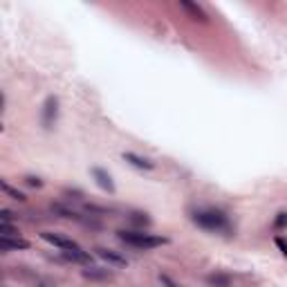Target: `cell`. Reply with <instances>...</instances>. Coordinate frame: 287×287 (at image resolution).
Returning a JSON list of instances; mask_svg holds the SVG:
<instances>
[{
  "instance_id": "obj_16",
  "label": "cell",
  "mask_w": 287,
  "mask_h": 287,
  "mask_svg": "<svg viewBox=\"0 0 287 287\" xmlns=\"http://www.w3.org/2000/svg\"><path fill=\"white\" fill-rule=\"evenodd\" d=\"M160 283H162V287H182L178 280H173L169 274H160Z\"/></svg>"
},
{
  "instance_id": "obj_6",
  "label": "cell",
  "mask_w": 287,
  "mask_h": 287,
  "mask_svg": "<svg viewBox=\"0 0 287 287\" xmlns=\"http://www.w3.org/2000/svg\"><path fill=\"white\" fill-rule=\"evenodd\" d=\"M94 251H97V256L101 258V260L106 262L108 267H128V258L121 256L119 251L108 249V247H97Z\"/></svg>"
},
{
  "instance_id": "obj_12",
  "label": "cell",
  "mask_w": 287,
  "mask_h": 287,
  "mask_svg": "<svg viewBox=\"0 0 287 287\" xmlns=\"http://www.w3.org/2000/svg\"><path fill=\"white\" fill-rule=\"evenodd\" d=\"M207 285L209 287H231L233 285V278L229 274H222V271H213V274H209L207 278Z\"/></svg>"
},
{
  "instance_id": "obj_20",
  "label": "cell",
  "mask_w": 287,
  "mask_h": 287,
  "mask_svg": "<svg viewBox=\"0 0 287 287\" xmlns=\"http://www.w3.org/2000/svg\"><path fill=\"white\" fill-rule=\"evenodd\" d=\"M274 242H276V247L280 249V253H283V256H287V242L283 240V238H274Z\"/></svg>"
},
{
  "instance_id": "obj_13",
  "label": "cell",
  "mask_w": 287,
  "mask_h": 287,
  "mask_svg": "<svg viewBox=\"0 0 287 287\" xmlns=\"http://www.w3.org/2000/svg\"><path fill=\"white\" fill-rule=\"evenodd\" d=\"M128 220H130L135 227H139V229H144V227L148 229V227L153 224L151 215H148V213H141V211H130V213H128Z\"/></svg>"
},
{
  "instance_id": "obj_1",
  "label": "cell",
  "mask_w": 287,
  "mask_h": 287,
  "mask_svg": "<svg viewBox=\"0 0 287 287\" xmlns=\"http://www.w3.org/2000/svg\"><path fill=\"white\" fill-rule=\"evenodd\" d=\"M189 218L195 227L204 229L209 233H220V236H231L233 233V224L229 220V215L222 211V209L215 207H198L191 209Z\"/></svg>"
},
{
  "instance_id": "obj_11",
  "label": "cell",
  "mask_w": 287,
  "mask_h": 287,
  "mask_svg": "<svg viewBox=\"0 0 287 287\" xmlns=\"http://www.w3.org/2000/svg\"><path fill=\"white\" fill-rule=\"evenodd\" d=\"M81 274H83V278H90V280H110L112 278V271H108L106 267H94V265H88Z\"/></svg>"
},
{
  "instance_id": "obj_4",
  "label": "cell",
  "mask_w": 287,
  "mask_h": 287,
  "mask_svg": "<svg viewBox=\"0 0 287 287\" xmlns=\"http://www.w3.org/2000/svg\"><path fill=\"white\" fill-rule=\"evenodd\" d=\"M41 238L45 242H50L52 247H56V249H61V251H81V247L76 245L72 238L68 236H61V233H54V231H43L41 233Z\"/></svg>"
},
{
  "instance_id": "obj_7",
  "label": "cell",
  "mask_w": 287,
  "mask_h": 287,
  "mask_svg": "<svg viewBox=\"0 0 287 287\" xmlns=\"http://www.w3.org/2000/svg\"><path fill=\"white\" fill-rule=\"evenodd\" d=\"M90 175H92V180L97 182V186H99L101 191H106V193H110V195L117 193V186H114V182H112V178H110L108 171H103V169H99V166H94V169L90 171Z\"/></svg>"
},
{
  "instance_id": "obj_14",
  "label": "cell",
  "mask_w": 287,
  "mask_h": 287,
  "mask_svg": "<svg viewBox=\"0 0 287 287\" xmlns=\"http://www.w3.org/2000/svg\"><path fill=\"white\" fill-rule=\"evenodd\" d=\"M0 189H3V193L7 195V198L16 200V202H27V195L23 193V191L14 189V186H12V184H7V182H0Z\"/></svg>"
},
{
  "instance_id": "obj_8",
  "label": "cell",
  "mask_w": 287,
  "mask_h": 287,
  "mask_svg": "<svg viewBox=\"0 0 287 287\" xmlns=\"http://www.w3.org/2000/svg\"><path fill=\"white\" fill-rule=\"evenodd\" d=\"M180 7L189 14L191 21H198V23H209V14L200 7L198 3H191V0H180Z\"/></svg>"
},
{
  "instance_id": "obj_19",
  "label": "cell",
  "mask_w": 287,
  "mask_h": 287,
  "mask_svg": "<svg viewBox=\"0 0 287 287\" xmlns=\"http://www.w3.org/2000/svg\"><path fill=\"white\" fill-rule=\"evenodd\" d=\"M14 220V213L12 211H7V209H3L0 211V224H9Z\"/></svg>"
},
{
  "instance_id": "obj_10",
  "label": "cell",
  "mask_w": 287,
  "mask_h": 287,
  "mask_svg": "<svg viewBox=\"0 0 287 287\" xmlns=\"http://www.w3.org/2000/svg\"><path fill=\"white\" fill-rule=\"evenodd\" d=\"M123 162H128L130 166H135V169H139V171H153L155 169V162H151L148 157H141V155H137V153H123Z\"/></svg>"
},
{
  "instance_id": "obj_9",
  "label": "cell",
  "mask_w": 287,
  "mask_h": 287,
  "mask_svg": "<svg viewBox=\"0 0 287 287\" xmlns=\"http://www.w3.org/2000/svg\"><path fill=\"white\" fill-rule=\"evenodd\" d=\"M30 247L25 238H0V251H27Z\"/></svg>"
},
{
  "instance_id": "obj_18",
  "label": "cell",
  "mask_w": 287,
  "mask_h": 287,
  "mask_svg": "<svg viewBox=\"0 0 287 287\" xmlns=\"http://www.w3.org/2000/svg\"><path fill=\"white\" fill-rule=\"evenodd\" d=\"M25 184L32 186V189H41V186H43V180L36 178V175H27V178H25Z\"/></svg>"
},
{
  "instance_id": "obj_17",
  "label": "cell",
  "mask_w": 287,
  "mask_h": 287,
  "mask_svg": "<svg viewBox=\"0 0 287 287\" xmlns=\"http://www.w3.org/2000/svg\"><path fill=\"white\" fill-rule=\"evenodd\" d=\"M285 227H287V213L280 211L278 215H276V220H274V229H285Z\"/></svg>"
},
{
  "instance_id": "obj_3",
  "label": "cell",
  "mask_w": 287,
  "mask_h": 287,
  "mask_svg": "<svg viewBox=\"0 0 287 287\" xmlns=\"http://www.w3.org/2000/svg\"><path fill=\"white\" fill-rule=\"evenodd\" d=\"M56 121H59V99L47 97L45 101H43V108H41V123H43L45 130H50Z\"/></svg>"
},
{
  "instance_id": "obj_15",
  "label": "cell",
  "mask_w": 287,
  "mask_h": 287,
  "mask_svg": "<svg viewBox=\"0 0 287 287\" xmlns=\"http://www.w3.org/2000/svg\"><path fill=\"white\" fill-rule=\"evenodd\" d=\"M0 238H21L18 236V229L12 224H0Z\"/></svg>"
},
{
  "instance_id": "obj_21",
  "label": "cell",
  "mask_w": 287,
  "mask_h": 287,
  "mask_svg": "<svg viewBox=\"0 0 287 287\" xmlns=\"http://www.w3.org/2000/svg\"><path fill=\"white\" fill-rule=\"evenodd\" d=\"M36 287H47V285H43V283H41V285H36Z\"/></svg>"
},
{
  "instance_id": "obj_5",
  "label": "cell",
  "mask_w": 287,
  "mask_h": 287,
  "mask_svg": "<svg viewBox=\"0 0 287 287\" xmlns=\"http://www.w3.org/2000/svg\"><path fill=\"white\" fill-rule=\"evenodd\" d=\"M52 213L59 215V218H65V220H74V222H81V224H85V227H99V224L94 222L92 218L88 220L83 213L74 211V209L65 207V204H52Z\"/></svg>"
},
{
  "instance_id": "obj_2",
  "label": "cell",
  "mask_w": 287,
  "mask_h": 287,
  "mask_svg": "<svg viewBox=\"0 0 287 287\" xmlns=\"http://www.w3.org/2000/svg\"><path fill=\"white\" fill-rule=\"evenodd\" d=\"M117 238L126 247H132L137 251H151L155 247H162L169 242V238L155 236V233H148V231H139V229H119Z\"/></svg>"
}]
</instances>
